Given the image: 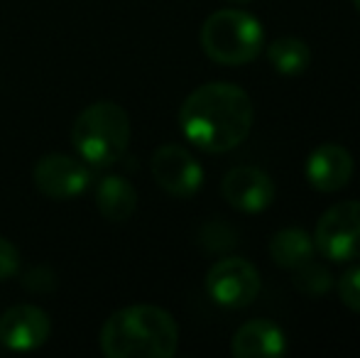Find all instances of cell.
I'll return each mask as SVG.
<instances>
[{
    "mask_svg": "<svg viewBox=\"0 0 360 358\" xmlns=\"http://www.w3.org/2000/svg\"><path fill=\"white\" fill-rule=\"evenodd\" d=\"M252 101L240 87L226 82L204 84L186 96L179 110L181 133L204 153H228L250 135Z\"/></svg>",
    "mask_w": 360,
    "mask_h": 358,
    "instance_id": "cell-1",
    "label": "cell"
},
{
    "mask_svg": "<svg viewBox=\"0 0 360 358\" xmlns=\"http://www.w3.org/2000/svg\"><path fill=\"white\" fill-rule=\"evenodd\" d=\"M179 329L169 312L152 305H133L115 312L101 329V351L108 358H172Z\"/></svg>",
    "mask_w": 360,
    "mask_h": 358,
    "instance_id": "cell-2",
    "label": "cell"
},
{
    "mask_svg": "<svg viewBox=\"0 0 360 358\" xmlns=\"http://www.w3.org/2000/svg\"><path fill=\"white\" fill-rule=\"evenodd\" d=\"M74 148L94 167H110L125 155L130 143V118L113 101L89 106L74 123Z\"/></svg>",
    "mask_w": 360,
    "mask_h": 358,
    "instance_id": "cell-3",
    "label": "cell"
},
{
    "mask_svg": "<svg viewBox=\"0 0 360 358\" xmlns=\"http://www.w3.org/2000/svg\"><path fill=\"white\" fill-rule=\"evenodd\" d=\"M201 49L223 67L255 62L265 49L262 25L245 10H218L201 27Z\"/></svg>",
    "mask_w": 360,
    "mask_h": 358,
    "instance_id": "cell-4",
    "label": "cell"
},
{
    "mask_svg": "<svg viewBox=\"0 0 360 358\" xmlns=\"http://www.w3.org/2000/svg\"><path fill=\"white\" fill-rule=\"evenodd\" d=\"M314 245L326 260H360V201H341L321 214L314 231Z\"/></svg>",
    "mask_w": 360,
    "mask_h": 358,
    "instance_id": "cell-5",
    "label": "cell"
},
{
    "mask_svg": "<svg viewBox=\"0 0 360 358\" xmlns=\"http://www.w3.org/2000/svg\"><path fill=\"white\" fill-rule=\"evenodd\" d=\"M260 272L243 258H223L206 272V292L211 300L228 309H243L260 295Z\"/></svg>",
    "mask_w": 360,
    "mask_h": 358,
    "instance_id": "cell-6",
    "label": "cell"
},
{
    "mask_svg": "<svg viewBox=\"0 0 360 358\" xmlns=\"http://www.w3.org/2000/svg\"><path fill=\"white\" fill-rule=\"evenodd\" d=\"M152 177L172 196H194L204 184V170L181 145H162L152 155Z\"/></svg>",
    "mask_w": 360,
    "mask_h": 358,
    "instance_id": "cell-7",
    "label": "cell"
},
{
    "mask_svg": "<svg viewBox=\"0 0 360 358\" xmlns=\"http://www.w3.org/2000/svg\"><path fill=\"white\" fill-rule=\"evenodd\" d=\"M34 186L49 199H74L86 186L91 184V172L84 162L69 155H44L37 165H34Z\"/></svg>",
    "mask_w": 360,
    "mask_h": 358,
    "instance_id": "cell-8",
    "label": "cell"
},
{
    "mask_svg": "<svg viewBox=\"0 0 360 358\" xmlns=\"http://www.w3.org/2000/svg\"><path fill=\"white\" fill-rule=\"evenodd\" d=\"M221 194L236 211L260 214L275 201V184L267 172L250 167V165H240L223 177Z\"/></svg>",
    "mask_w": 360,
    "mask_h": 358,
    "instance_id": "cell-9",
    "label": "cell"
},
{
    "mask_svg": "<svg viewBox=\"0 0 360 358\" xmlns=\"http://www.w3.org/2000/svg\"><path fill=\"white\" fill-rule=\"evenodd\" d=\"M47 312L32 305H15L0 317V344L10 351H32L39 349L49 339Z\"/></svg>",
    "mask_w": 360,
    "mask_h": 358,
    "instance_id": "cell-10",
    "label": "cell"
},
{
    "mask_svg": "<svg viewBox=\"0 0 360 358\" xmlns=\"http://www.w3.org/2000/svg\"><path fill=\"white\" fill-rule=\"evenodd\" d=\"M307 179L316 191L333 194L341 191L353 177V155L338 143H323L309 155Z\"/></svg>",
    "mask_w": 360,
    "mask_h": 358,
    "instance_id": "cell-11",
    "label": "cell"
},
{
    "mask_svg": "<svg viewBox=\"0 0 360 358\" xmlns=\"http://www.w3.org/2000/svg\"><path fill=\"white\" fill-rule=\"evenodd\" d=\"M231 349L236 358H275L287 351V339L277 324L252 319L236 331Z\"/></svg>",
    "mask_w": 360,
    "mask_h": 358,
    "instance_id": "cell-12",
    "label": "cell"
},
{
    "mask_svg": "<svg viewBox=\"0 0 360 358\" xmlns=\"http://www.w3.org/2000/svg\"><path fill=\"white\" fill-rule=\"evenodd\" d=\"M96 206L110 224H123L138 209V191L125 177H103L96 186Z\"/></svg>",
    "mask_w": 360,
    "mask_h": 358,
    "instance_id": "cell-13",
    "label": "cell"
},
{
    "mask_svg": "<svg viewBox=\"0 0 360 358\" xmlns=\"http://www.w3.org/2000/svg\"><path fill=\"white\" fill-rule=\"evenodd\" d=\"M316 255L314 236L302 229H282L270 241V258L285 270H294Z\"/></svg>",
    "mask_w": 360,
    "mask_h": 358,
    "instance_id": "cell-14",
    "label": "cell"
},
{
    "mask_svg": "<svg viewBox=\"0 0 360 358\" xmlns=\"http://www.w3.org/2000/svg\"><path fill=\"white\" fill-rule=\"evenodd\" d=\"M267 59L275 67V72L285 74V77H297V74L307 72L311 64V52H309L307 42L299 37H280L267 47Z\"/></svg>",
    "mask_w": 360,
    "mask_h": 358,
    "instance_id": "cell-15",
    "label": "cell"
},
{
    "mask_svg": "<svg viewBox=\"0 0 360 358\" xmlns=\"http://www.w3.org/2000/svg\"><path fill=\"white\" fill-rule=\"evenodd\" d=\"M294 287H297L302 295H309V297H321L326 295L328 290L333 287V277L328 272L326 265L316 263V260H307L304 265L294 268Z\"/></svg>",
    "mask_w": 360,
    "mask_h": 358,
    "instance_id": "cell-16",
    "label": "cell"
},
{
    "mask_svg": "<svg viewBox=\"0 0 360 358\" xmlns=\"http://www.w3.org/2000/svg\"><path fill=\"white\" fill-rule=\"evenodd\" d=\"M338 297H341V302L348 309L360 314V265L346 270L338 277Z\"/></svg>",
    "mask_w": 360,
    "mask_h": 358,
    "instance_id": "cell-17",
    "label": "cell"
},
{
    "mask_svg": "<svg viewBox=\"0 0 360 358\" xmlns=\"http://www.w3.org/2000/svg\"><path fill=\"white\" fill-rule=\"evenodd\" d=\"M20 268V253L10 241L0 238V282L13 277Z\"/></svg>",
    "mask_w": 360,
    "mask_h": 358,
    "instance_id": "cell-18",
    "label": "cell"
},
{
    "mask_svg": "<svg viewBox=\"0 0 360 358\" xmlns=\"http://www.w3.org/2000/svg\"><path fill=\"white\" fill-rule=\"evenodd\" d=\"M228 3H250V0H228Z\"/></svg>",
    "mask_w": 360,
    "mask_h": 358,
    "instance_id": "cell-19",
    "label": "cell"
},
{
    "mask_svg": "<svg viewBox=\"0 0 360 358\" xmlns=\"http://www.w3.org/2000/svg\"><path fill=\"white\" fill-rule=\"evenodd\" d=\"M353 5H356V10L360 13V0H353Z\"/></svg>",
    "mask_w": 360,
    "mask_h": 358,
    "instance_id": "cell-20",
    "label": "cell"
}]
</instances>
